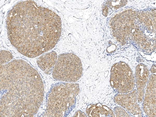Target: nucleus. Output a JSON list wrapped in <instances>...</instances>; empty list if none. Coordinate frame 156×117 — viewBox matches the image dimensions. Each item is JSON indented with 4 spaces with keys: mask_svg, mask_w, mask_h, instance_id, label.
I'll return each mask as SVG.
<instances>
[{
    "mask_svg": "<svg viewBox=\"0 0 156 117\" xmlns=\"http://www.w3.org/2000/svg\"><path fill=\"white\" fill-rule=\"evenodd\" d=\"M6 25L11 44L20 53L30 58L53 48L61 32L60 16L32 0L14 5L8 13Z\"/></svg>",
    "mask_w": 156,
    "mask_h": 117,
    "instance_id": "1",
    "label": "nucleus"
},
{
    "mask_svg": "<svg viewBox=\"0 0 156 117\" xmlns=\"http://www.w3.org/2000/svg\"><path fill=\"white\" fill-rule=\"evenodd\" d=\"M0 101L4 117L32 116L43 101L44 87L37 71L26 61L15 59L0 65Z\"/></svg>",
    "mask_w": 156,
    "mask_h": 117,
    "instance_id": "2",
    "label": "nucleus"
},
{
    "mask_svg": "<svg viewBox=\"0 0 156 117\" xmlns=\"http://www.w3.org/2000/svg\"><path fill=\"white\" fill-rule=\"evenodd\" d=\"M79 92L77 83L60 82L53 86L48 95L44 116H64L74 106Z\"/></svg>",
    "mask_w": 156,
    "mask_h": 117,
    "instance_id": "3",
    "label": "nucleus"
},
{
    "mask_svg": "<svg viewBox=\"0 0 156 117\" xmlns=\"http://www.w3.org/2000/svg\"><path fill=\"white\" fill-rule=\"evenodd\" d=\"M83 68L79 58L72 53L59 55L52 71L55 80L68 82L75 83L81 77Z\"/></svg>",
    "mask_w": 156,
    "mask_h": 117,
    "instance_id": "4",
    "label": "nucleus"
},
{
    "mask_svg": "<svg viewBox=\"0 0 156 117\" xmlns=\"http://www.w3.org/2000/svg\"><path fill=\"white\" fill-rule=\"evenodd\" d=\"M110 73V85L119 93H128L134 90L135 78L132 70L127 63L120 61L114 64L112 67Z\"/></svg>",
    "mask_w": 156,
    "mask_h": 117,
    "instance_id": "5",
    "label": "nucleus"
},
{
    "mask_svg": "<svg viewBox=\"0 0 156 117\" xmlns=\"http://www.w3.org/2000/svg\"><path fill=\"white\" fill-rule=\"evenodd\" d=\"M137 93L136 89L128 94L118 93L114 96V102L125 108L134 116H142V110L137 103Z\"/></svg>",
    "mask_w": 156,
    "mask_h": 117,
    "instance_id": "6",
    "label": "nucleus"
},
{
    "mask_svg": "<svg viewBox=\"0 0 156 117\" xmlns=\"http://www.w3.org/2000/svg\"><path fill=\"white\" fill-rule=\"evenodd\" d=\"M146 89L143 103V108L148 117H156V75L152 74L150 76Z\"/></svg>",
    "mask_w": 156,
    "mask_h": 117,
    "instance_id": "7",
    "label": "nucleus"
},
{
    "mask_svg": "<svg viewBox=\"0 0 156 117\" xmlns=\"http://www.w3.org/2000/svg\"><path fill=\"white\" fill-rule=\"evenodd\" d=\"M149 76V70L143 63L138 64L135 68V77L137 88V102L141 103L144 97L145 89Z\"/></svg>",
    "mask_w": 156,
    "mask_h": 117,
    "instance_id": "8",
    "label": "nucleus"
},
{
    "mask_svg": "<svg viewBox=\"0 0 156 117\" xmlns=\"http://www.w3.org/2000/svg\"><path fill=\"white\" fill-rule=\"evenodd\" d=\"M57 59L56 53L52 51L41 55L37 59L36 62L40 68L46 73L54 66Z\"/></svg>",
    "mask_w": 156,
    "mask_h": 117,
    "instance_id": "9",
    "label": "nucleus"
},
{
    "mask_svg": "<svg viewBox=\"0 0 156 117\" xmlns=\"http://www.w3.org/2000/svg\"><path fill=\"white\" fill-rule=\"evenodd\" d=\"M88 116L92 117L115 116L109 108L101 104H93L88 106L86 109Z\"/></svg>",
    "mask_w": 156,
    "mask_h": 117,
    "instance_id": "10",
    "label": "nucleus"
},
{
    "mask_svg": "<svg viewBox=\"0 0 156 117\" xmlns=\"http://www.w3.org/2000/svg\"><path fill=\"white\" fill-rule=\"evenodd\" d=\"M13 58L12 54L9 51L4 50H1L0 51V65L8 62Z\"/></svg>",
    "mask_w": 156,
    "mask_h": 117,
    "instance_id": "11",
    "label": "nucleus"
},
{
    "mask_svg": "<svg viewBox=\"0 0 156 117\" xmlns=\"http://www.w3.org/2000/svg\"><path fill=\"white\" fill-rule=\"evenodd\" d=\"M114 112L116 117H130L131 116L123 108L116 107L114 108Z\"/></svg>",
    "mask_w": 156,
    "mask_h": 117,
    "instance_id": "12",
    "label": "nucleus"
},
{
    "mask_svg": "<svg viewBox=\"0 0 156 117\" xmlns=\"http://www.w3.org/2000/svg\"><path fill=\"white\" fill-rule=\"evenodd\" d=\"M74 116L77 117H86V115L84 113L81 112V111H78L76 112Z\"/></svg>",
    "mask_w": 156,
    "mask_h": 117,
    "instance_id": "13",
    "label": "nucleus"
},
{
    "mask_svg": "<svg viewBox=\"0 0 156 117\" xmlns=\"http://www.w3.org/2000/svg\"><path fill=\"white\" fill-rule=\"evenodd\" d=\"M150 71L151 73H152L156 72V66L155 64L152 65Z\"/></svg>",
    "mask_w": 156,
    "mask_h": 117,
    "instance_id": "14",
    "label": "nucleus"
},
{
    "mask_svg": "<svg viewBox=\"0 0 156 117\" xmlns=\"http://www.w3.org/2000/svg\"><path fill=\"white\" fill-rule=\"evenodd\" d=\"M108 8L106 5L105 6V8L103 9V11L102 12L103 13V15H107V13Z\"/></svg>",
    "mask_w": 156,
    "mask_h": 117,
    "instance_id": "15",
    "label": "nucleus"
}]
</instances>
